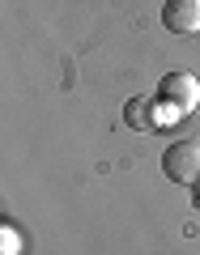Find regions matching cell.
<instances>
[{"instance_id": "cell-1", "label": "cell", "mask_w": 200, "mask_h": 255, "mask_svg": "<svg viewBox=\"0 0 200 255\" xmlns=\"http://www.w3.org/2000/svg\"><path fill=\"white\" fill-rule=\"evenodd\" d=\"M158 102H162L175 119L188 115V111L200 107V81L192 73H166L162 81H158Z\"/></svg>"}, {"instance_id": "cell-2", "label": "cell", "mask_w": 200, "mask_h": 255, "mask_svg": "<svg viewBox=\"0 0 200 255\" xmlns=\"http://www.w3.org/2000/svg\"><path fill=\"white\" fill-rule=\"evenodd\" d=\"M162 174L171 183L196 187V183H200V145H196V140H175V145L162 153Z\"/></svg>"}, {"instance_id": "cell-3", "label": "cell", "mask_w": 200, "mask_h": 255, "mask_svg": "<svg viewBox=\"0 0 200 255\" xmlns=\"http://www.w3.org/2000/svg\"><path fill=\"white\" fill-rule=\"evenodd\" d=\"M166 119H175V115H171L158 98H132V102L124 107V124L132 128V132H158Z\"/></svg>"}, {"instance_id": "cell-4", "label": "cell", "mask_w": 200, "mask_h": 255, "mask_svg": "<svg viewBox=\"0 0 200 255\" xmlns=\"http://www.w3.org/2000/svg\"><path fill=\"white\" fill-rule=\"evenodd\" d=\"M162 26L171 34H200V0H166Z\"/></svg>"}, {"instance_id": "cell-5", "label": "cell", "mask_w": 200, "mask_h": 255, "mask_svg": "<svg viewBox=\"0 0 200 255\" xmlns=\"http://www.w3.org/2000/svg\"><path fill=\"white\" fill-rule=\"evenodd\" d=\"M4 255H17V234H13V226H4Z\"/></svg>"}, {"instance_id": "cell-6", "label": "cell", "mask_w": 200, "mask_h": 255, "mask_svg": "<svg viewBox=\"0 0 200 255\" xmlns=\"http://www.w3.org/2000/svg\"><path fill=\"white\" fill-rule=\"evenodd\" d=\"M196 187H200V183H196Z\"/></svg>"}]
</instances>
